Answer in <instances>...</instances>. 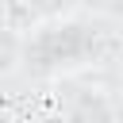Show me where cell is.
<instances>
[{
  "instance_id": "6da1fadb",
  "label": "cell",
  "mask_w": 123,
  "mask_h": 123,
  "mask_svg": "<svg viewBox=\"0 0 123 123\" xmlns=\"http://www.w3.org/2000/svg\"><path fill=\"white\" fill-rule=\"evenodd\" d=\"M96 54V27L88 23H58L42 27L35 38H23V65L35 73H58L69 65H85Z\"/></svg>"
},
{
  "instance_id": "7a4b0ae2",
  "label": "cell",
  "mask_w": 123,
  "mask_h": 123,
  "mask_svg": "<svg viewBox=\"0 0 123 123\" xmlns=\"http://www.w3.org/2000/svg\"><path fill=\"white\" fill-rule=\"evenodd\" d=\"M19 62H23V38L0 27V77H4V73H12Z\"/></svg>"
}]
</instances>
